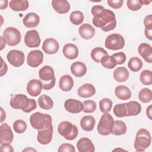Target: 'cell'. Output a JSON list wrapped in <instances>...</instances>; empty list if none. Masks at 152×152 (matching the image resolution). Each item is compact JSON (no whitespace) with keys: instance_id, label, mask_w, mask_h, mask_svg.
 I'll return each instance as SVG.
<instances>
[{"instance_id":"obj_1","label":"cell","mask_w":152,"mask_h":152,"mask_svg":"<svg viewBox=\"0 0 152 152\" xmlns=\"http://www.w3.org/2000/svg\"><path fill=\"white\" fill-rule=\"evenodd\" d=\"M91 14L93 15V24L96 27L107 32L115 28L116 20L115 13L108 9H105L102 5H94L91 8Z\"/></svg>"},{"instance_id":"obj_2","label":"cell","mask_w":152,"mask_h":152,"mask_svg":"<svg viewBox=\"0 0 152 152\" xmlns=\"http://www.w3.org/2000/svg\"><path fill=\"white\" fill-rule=\"evenodd\" d=\"M10 106L15 109H21L25 113H30L37 107L36 102L33 99H28L23 94L12 95L10 102Z\"/></svg>"},{"instance_id":"obj_3","label":"cell","mask_w":152,"mask_h":152,"mask_svg":"<svg viewBox=\"0 0 152 152\" xmlns=\"http://www.w3.org/2000/svg\"><path fill=\"white\" fill-rule=\"evenodd\" d=\"M39 76L43 89L49 90L55 86L56 82L55 72L50 66L45 65L43 66L39 71Z\"/></svg>"},{"instance_id":"obj_4","label":"cell","mask_w":152,"mask_h":152,"mask_svg":"<svg viewBox=\"0 0 152 152\" xmlns=\"http://www.w3.org/2000/svg\"><path fill=\"white\" fill-rule=\"evenodd\" d=\"M52 117L46 113L36 112L31 115L30 122L31 126L37 130H41L52 125Z\"/></svg>"},{"instance_id":"obj_5","label":"cell","mask_w":152,"mask_h":152,"mask_svg":"<svg viewBox=\"0 0 152 152\" xmlns=\"http://www.w3.org/2000/svg\"><path fill=\"white\" fill-rule=\"evenodd\" d=\"M151 137L150 132L145 128H141L137 132L134 141V148L137 151H145L151 144Z\"/></svg>"},{"instance_id":"obj_6","label":"cell","mask_w":152,"mask_h":152,"mask_svg":"<svg viewBox=\"0 0 152 152\" xmlns=\"http://www.w3.org/2000/svg\"><path fill=\"white\" fill-rule=\"evenodd\" d=\"M58 133L67 140H74L78 136L77 127L69 121H62L58 126Z\"/></svg>"},{"instance_id":"obj_7","label":"cell","mask_w":152,"mask_h":152,"mask_svg":"<svg viewBox=\"0 0 152 152\" xmlns=\"http://www.w3.org/2000/svg\"><path fill=\"white\" fill-rule=\"evenodd\" d=\"M114 120L111 115L104 113L100 118L97 125V131L102 135H108L112 134Z\"/></svg>"},{"instance_id":"obj_8","label":"cell","mask_w":152,"mask_h":152,"mask_svg":"<svg viewBox=\"0 0 152 152\" xmlns=\"http://www.w3.org/2000/svg\"><path fill=\"white\" fill-rule=\"evenodd\" d=\"M3 37L9 46H14L20 42L21 36L18 29L15 27H9L4 30Z\"/></svg>"},{"instance_id":"obj_9","label":"cell","mask_w":152,"mask_h":152,"mask_svg":"<svg viewBox=\"0 0 152 152\" xmlns=\"http://www.w3.org/2000/svg\"><path fill=\"white\" fill-rule=\"evenodd\" d=\"M105 46L110 50H116L122 49L125 46L124 37L118 33L109 35L105 40Z\"/></svg>"},{"instance_id":"obj_10","label":"cell","mask_w":152,"mask_h":152,"mask_svg":"<svg viewBox=\"0 0 152 152\" xmlns=\"http://www.w3.org/2000/svg\"><path fill=\"white\" fill-rule=\"evenodd\" d=\"M7 59L9 63L15 67L21 66L24 62V54L18 50H11L7 55Z\"/></svg>"},{"instance_id":"obj_11","label":"cell","mask_w":152,"mask_h":152,"mask_svg":"<svg viewBox=\"0 0 152 152\" xmlns=\"http://www.w3.org/2000/svg\"><path fill=\"white\" fill-rule=\"evenodd\" d=\"M14 138V135L10 126L6 123L0 126V144L1 145L10 144Z\"/></svg>"},{"instance_id":"obj_12","label":"cell","mask_w":152,"mask_h":152,"mask_svg":"<svg viewBox=\"0 0 152 152\" xmlns=\"http://www.w3.org/2000/svg\"><path fill=\"white\" fill-rule=\"evenodd\" d=\"M24 43L28 48L39 47L40 44V38L37 31L31 30L27 31L24 36Z\"/></svg>"},{"instance_id":"obj_13","label":"cell","mask_w":152,"mask_h":152,"mask_svg":"<svg viewBox=\"0 0 152 152\" xmlns=\"http://www.w3.org/2000/svg\"><path fill=\"white\" fill-rule=\"evenodd\" d=\"M43 54L40 50H33L30 51L27 57V64L33 68H36L43 62Z\"/></svg>"},{"instance_id":"obj_14","label":"cell","mask_w":152,"mask_h":152,"mask_svg":"<svg viewBox=\"0 0 152 152\" xmlns=\"http://www.w3.org/2000/svg\"><path fill=\"white\" fill-rule=\"evenodd\" d=\"M53 135V125H50L47 128L39 130L37 140L38 142L43 145H46L49 144L52 139Z\"/></svg>"},{"instance_id":"obj_15","label":"cell","mask_w":152,"mask_h":152,"mask_svg":"<svg viewBox=\"0 0 152 152\" xmlns=\"http://www.w3.org/2000/svg\"><path fill=\"white\" fill-rule=\"evenodd\" d=\"M64 107L66 111L71 113H78L83 110V104L78 100L74 99H67L64 103Z\"/></svg>"},{"instance_id":"obj_16","label":"cell","mask_w":152,"mask_h":152,"mask_svg":"<svg viewBox=\"0 0 152 152\" xmlns=\"http://www.w3.org/2000/svg\"><path fill=\"white\" fill-rule=\"evenodd\" d=\"M42 48L46 53L55 54L58 51L59 45L55 39L48 38L43 42Z\"/></svg>"},{"instance_id":"obj_17","label":"cell","mask_w":152,"mask_h":152,"mask_svg":"<svg viewBox=\"0 0 152 152\" xmlns=\"http://www.w3.org/2000/svg\"><path fill=\"white\" fill-rule=\"evenodd\" d=\"M42 88L41 81L37 79L30 80L27 85V91L32 97H36L39 95Z\"/></svg>"},{"instance_id":"obj_18","label":"cell","mask_w":152,"mask_h":152,"mask_svg":"<svg viewBox=\"0 0 152 152\" xmlns=\"http://www.w3.org/2000/svg\"><path fill=\"white\" fill-rule=\"evenodd\" d=\"M77 147L79 152H94L95 150L91 140L86 137L81 138L78 141Z\"/></svg>"},{"instance_id":"obj_19","label":"cell","mask_w":152,"mask_h":152,"mask_svg":"<svg viewBox=\"0 0 152 152\" xmlns=\"http://www.w3.org/2000/svg\"><path fill=\"white\" fill-rule=\"evenodd\" d=\"M138 51L147 62H152V48L150 45L146 43H141L138 46Z\"/></svg>"},{"instance_id":"obj_20","label":"cell","mask_w":152,"mask_h":152,"mask_svg":"<svg viewBox=\"0 0 152 152\" xmlns=\"http://www.w3.org/2000/svg\"><path fill=\"white\" fill-rule=\"evenodd\" d=\"M79 34L81 38L88 40L93 37L95 34V28L90 24H83L78 29Z\"/></svg>"},{"instance_id":"obj_21","label":"cell","mask_w":152,"mask_h":152,"mask_svg":"<svg viewBox=\"0 0 152 152\" xmlns=\"http://www.w3.org/2000/svg\"><path fill=\"white\" fill-rule=\"evenodd\" d=\"M77 93L80 97L83 98L90 97L96 93V88L91 84L86 83L79 87Z\"/></svg>"},{"instance_id":"obj_22","label":"cell","mask_w":152,"mask_h":152,"mask_svg":"<svg viewBox=\"0 0 152 152\" xmlns=\"http://www.w3.org/2000/svg\"><path fill=\"white\" fill-rule=\"evenodd\" d=\"M40 22L39 16L34 12L27 14L23 19L24 25L28 28H34L38 26Z\"/></svg>"},{"instance_id":"obj_23","label":"cell","mask_w":152,"mask_h":152,"mask_svg":"<svg viewBox=\"0 0 152 152\" xmlns=\"http://www.w3.org/2000/svg\"><path fill=\"white\" fill-rule=\"evenodd\" d=\"M126 109V116L138 115L141 111V104L136 101H131L125 103Z\"/></svg>"},{"instance_id":"obj_24","label":"cell","mask_w":152,"mask_h":152,"mask_svg":"<svg viewBox=\"0 0 152 152\" xmlns=\"http://www.w3.org/2000/svg\"><path fill=\"white\" fill-rule=\"evenodd\" d=\"M52 6L59 14L67 13L70 10L69 3L65 0H53L52 1Z\"/></svg>"},{"instance_id":"obj_25","label":"cell","mask_w":152,"mask_h":152,"mask_svg":"<svg viewBox=\"0 0 152 152\" xmlns=\"http://www.w3.org/2000/svg\"><path fill=\"white\" fill-rule=\"evenodd\" d=\"M62 52L65 57L69 59H74L78 55V49L76 45L72 43H67L64 45Z\"/></svg>"},{"instance_id":"obj_26","label":"cell","mask_w":152,"mask_h":152,"mask_svg":"<svg viewBox=\"0 0 152 152\" xmlns=\"http://www.w3.org/2000/svg\"><path fill=\"white\" fill-rule=\"evenodd\" d=\"M70 70L74 76L81 77L86 74L87 66L83 62L77 61L71 64Z\"/></svg>"},{"instance_id":"obj_27","label":"cell","mask_w":152,"mask_h":152,"mask_svg":"<svg viewBox=\"0 0 152 152\" xmlns=\"http://www.w3.org/2000/svg\"><path fill=\"white\" fill-rule=\"evenodd\" d=\"M74 86L73 78L68 74L62 75L59 80V86L63 91H70Z\"/></svg>"},{"instance_id":"obj_28","label":"cell","mask_w":152,"mask_h":152,"mask_svg":"<svg viewBox=\"0 0 152 152\" xmlns=\"http://www.w3.org/2000/svg\"><path fill=\"white\" fill-rule=\"evenodd\" d=\"M115 94L120 100H126L131 98V92L129 88L124 85H119L115 88Z\"/></svg>"},{"instance_id":"obj_29","label":"cell","mask_w":152,"mask_h":152,"mask_svg":"<svg viewBox=\"0 0 152 152\" xmlns=\"http://www.w3.org/2000/svg\"><path fill=\"white\" fill-rule=\"evenodd\" d=\"M95 123L96 121L93 116L86 115L81 119L80 126L83 130L86 131H91L94 129Z\"/></svg>"},{"instance_id":"obj_30","label":"cell","mask_w":152,"mask_h":152,"mask_svg":"<svg viewBox=\"0 0 152 152\" xmlns=\"http://www.w3.org/2000/svg\"><path fill=\"white\" fill-rule=\"evenodd\" d=\"M114 79L118 82L126 81L129 78V72L125 67L120 66L116 68L113 72Z\"/></svg>"},{"instance_id":"obj_31","label":"cell","mask_w":152,"mask_h":152,"mask_svg":"<svg viewBox=\"0 0 152 152\" xmlns=\"http://www.w3.org/2000/svg\"><path fill=\"white\" fill-rule=\"evenodd\" d=\"M9 5L12 11H24L28 8L29 3L26 0H11Z\"/></svg>"},{"instance_id":"obj_32","label":"cell","mask_w":152,"mask_h":152,"mask_svg":"<svg viewBox=\"0 0 152 152\" xmlns=\"http://www.w3.org/2000/svg\"><path fill=\"white\" fill-rule=\"evenodd\" d=\"M37 102L40 107L45 110H50L53 106V102L52 99L46 94L41 95L38 98Z\"/></svg>"},{"instance_id":"obj_33","label":"cell","mask_w":152,"mask_h":152,"mask_svg":"<svg viewBox=\"0 0 152 152\" xmlns=\"http://www.w3.org/2000/svg\"><path fill=\"white\" fill-rule=\"evenodd\" d=\"M126 125L124 122L120 120H116L114 121L112 134L115 135H121L126 133Z\"/></svg>"},{"instance_id":"obj_34","label":"cell","mask_w":152,"mask_h":152,"mask_svg":"<svg viewBox=\"0 0 152 152\" xmlns=\"http://www.w3.org/2000/svg\"><path fill=\"white\" fill-rule=\"evenodd\" d=\"M107 55H108L107 51L100 47L94 48L91 52V57L92 59L97 63H99L101 59Z\"/></svg>"},{"instance_id":"obj_35","label":"cell","mask_w":152,"mask_h":152,"mask_svg":"<svg viewBox=\"0 0 152 152\" xmlns=\"http://www.w3.org/2000/svg\"><path fill=\"white\" fill-rule=\"evenodd\" d=\"M142 61L138 57H132L131 58L128 62V66L129 69L133 72L139 71L142 66Z\"/></svg>"},{"instance_id":"obj_36","label":"cell","mask_w":152,"mask_h":152,"mask_svg":"<svg viewBox=\"0 0 152 152\" xmlns=\"http://www.w3.org/2000/svg\"><path fill=\"white\" fill-rule=\"evenodd\" d=\"M100 62L103 66L107 69H113L117 65L115 58L112 56H109L108 55L103 56L101 59Z\"/></svg>"},{"instance_id":"obj_37","label":"cell","mask_w":152,"mask_h":152,"mask_svg":"<svg viewBox=\"0 0 152 152\" xmlns=\"http://www.w3.org/2000/svg\"><path fill=\"white\" fill-rule=\"evenodd\" d=\"M138 98L142 103H148L152 100V92L150 88H144L138 93Z\"/></svg>"},{"instance_id":"obj_38","label":"cell","mask_w":152,"mask_h":152,"mask_svg":"<svg viewBox=\"0 0 152 152\" xmlns=\"http://www.w3.org/2000/svg\"><path fill=\"white\" fill-rule=\"evenodd\" d=\"M141 83L144 85L149 86L152 84V72L151 70L145 69L142 71L140 76Z\"/></svg>"},{"instance_id":"obj_39","label":"cell","mask_w":152,"mask_h":152,"mask_svg":"<svg viewBox=\"0 0 152 152\" xmlns=\"http://www.w3.org/2000/svg\"><path fill=\"white\" fill-rule=\"evenodd\" d=\"M69 20L72 24L74 25H80L84 20V14L80 11H73L70 14Z\"/></svg>"},{"instance_id":"obj_40","label":"cell","mask_w":152,"mask_h":152,"mask_svg":"<svg viewBox=\"0 0 152 152\" xmlns=\"http://www.w3.org/2000/svg\"><path fill=\"white\" fill-rule=\"evenodd\" d=\"M112 107V102L108 98H103L99 102V108L102 112L108 113Z\"/></svg>"},{"instance_id":"obj_41","label":"cell","mask_w":152,"mask_h":152,"mask_svg":"<svg viewBox=\"0 0 152 152\" xmlns=\"http://www.w3.org/2000/svg\"><path fill=\"white\" fill-rule=\"evenodd\" d=\"M13 129L18 134H22L27 129V124L25 121L21 119L16 120L13 124Z\"/></svg>"},{"instance_id":"obj_42","label":"cell","mask_w":152,"mask_h":152,"mask_svg":"<svg viewBox=\"0 0 152 152\" xmlns=\"http://www.w3.org/2000/svg\"><path fill=\"white\" fill-rule=\"evenodd\" d=\"M83 110L85 113H93L96 109V103L94 101L91 100H87L83 103Z\"/></svg>"},{"instance_id":"obj_43","label":"cell","mask_w":152,"mask_h":152,"mask_svg":"<svg viewBox=\"0 0 152 152\" xmlns=\"http://www.w3.org/2000/svg\"><path fill=\"white\" fill-rule=\"evenodd\" d=\"M113 113L118 118H122L126 116L125 103L116 104L113 107Z\"/></svg>"},{"instance_id":"obj_44","label":"cell","mask_w":152,"mask_h":152,"mask_svg":"<svg viewBox=\"0 0 152 152\" xmlns=\"http://www.w3.org/2000/svg\"><path fill=\"white\" fill-rule=\"evenodd\" d=\"M128 8L133 11H136L141 9L142 4L141 0H128L126 2Z\"/></svg>"},{"instance_id":"obj_45","label":"cell","mask_w":152,"mask_h":152,"mask_svg":"<svg viewBox=\"0 0 152 152\" xmlns=\"http://www.w3.org/2000/svg\"><path fill=\"white\" fill-rule=\"evenodd\" d=\"M112 56L115 58L117 64H119V65L123 64L126 61V55L122 52L114 53Z\"/></svg>"},{"instance_id":"obj_46","label":"cell","mask_w":152,"mask_h":152,"mask_svg":"<svg viewBox=\"0 0 152 152\" xmlns=\"http://www.w3.org/2000/svg\"><path fill=\"white\" fill-rule=\"evenodd\" d=\"M58 152H75V149L74 145L69 143H64L61 144L58 150Z\"/></svg>"},{"instance_id":"obj_47","label":"cell","mask_w":152,"mask_h":152,"mask_svg":"<svg viewBox=\"0 0 152 152\" xmlns=\"http://www.w3.org/2000/svg\"><path fill=\"white\" fill-rule=\"evenodd\" d=\"M107 2L110 7L114 9H119L122 6L124 1L123 0H107Z\"/></svg>"},{"instance_id":"obj_48","label":"cell","mask_w":152,"mask_h":152,"mask_svg":"<svg viewBox=\"0 0 152 152\" xmlns=\"http://www.w3.org/2000/svg\"><path fill=\"white\" fill-rule=\"evenodd\" d=\"M144 24L145 28H152V15L149 14L144 19Z\"/></svg>"},{"instance_id":"obj_49","label":"cell","mask_w":152,"mask_h":152,"mask_svg":"<svg viewBox=\"0 0 152 152\" xmlns=\"http://www.w3.org/2000/svg\"><path fill=\"white\" fill-rule=\"evenodd\" d=\"M1 151H7V152H10V151H14V149L10 144H5V145H1L0 147Z\"/></svg>"},{"instance_id":"obj_50","label":"cell","mask_w":152,"mask_h":152,"mask_svg":"<svg viewBox=\"0 0 152 152\" xmlns=\"http://www.w3.org/2000/svg\"><path fill=\"white\" fill-rule=\"evenodd\" d=\"M1 61H2V65H1V76L2 77L7 73V69H8V66L4 62V61H3V59L1 57Z\"/></svg>"},{"instance_id":"obj_51","label":"cell","mask_w":152,"mask_h":152,"mask_svg":"<svg viewBox=\"0 0 152 152\" xmlns=\"http://www.w3.org/2000/svg\"><path fill=\"white\" fill-rule=\"evenodd\" d=\"M144 33L148 39L150 40H152V28H145Z\"/></svg>"},{"instance_id":"obj_52","label":"cell","mask_w":152,"mask_h":152,"mask_svg":"<svg viewBox=\"0 0 152 152\" xmlns=\"http://www.w3.org/2000/svg\"><path fill=\"white\" fill-rule=\"evenodd\" d=\"M8 1L7 0H0V9L4 10L8 6Z\"/></svg>"},{"instance_id":"obj_53","label":"cell","mask_w":152,"mask_h":152,"mask_svg":"<svg viewBox=\"0 0 152 152\" xmlns=\"http://www.w3.org/2000/svg\"><path fill=\"white\" fill-rule=\"evenodd\" d=\"M152 106L151 105H150L147 108V110H146V114H147V116H148V118L151 120L152 119V117H151V115H152Z\"/></svg>"},{"instance_id":"obj_54","label":"cell","mask_w":152,"mask_h":152,"mask_svg":"<svg viewBox=\"0 0 152 152\" xmlns=\"http://www.w3.org/2000/svg\"><path fill=\"white\" fill-rule=\"evenodd\" d=\"M1 122H2L5 119V118H6V115H5V111L4 110L3 108L2 107H1Z\"/></svg>"},{"instance_id":"obj_55","label":"cell","mask_w":152,"mask_h":152,"mask_svg":"<svg viewBox=\"0 0 152 152\" xmlns=\"http://www.w3.org/2000/svg\"><path fill=\"white\" fill-rule=\"evenodd\" d=\"M0 38H1V50H2L3 49V48L5 46L6 41L5 40V39H4V37L2 36H0Z\"/></svg>"},{"instance_id":"obj_56","label":"cell","mask_w":152,"mask_h":152,"mask_svg":"<svg viewBox=\"0 0 152 152\" xmlns=\"http://www.w3.org/2000/svg\"><path fill=\"white\" fill-rule=\"evenodd\" d=\"M36 151V150H35V149H34V148H31V147L26 148V149H24V150H23V151Z\"/></svg>"},{"instance_id":"obj_57","label":"cell","mask_w":152,"mask_h":152,"mask_svg":"<svg viewBox=\"0 0 152 152\" xmlns=\"http://www.w3.org/2000/svg\"><path fill=\"white\" fill-rule=\"evenodd\" d=\"M142 5H148L150 3H151V1H141Z\"/></svg>"}]
</instances>
